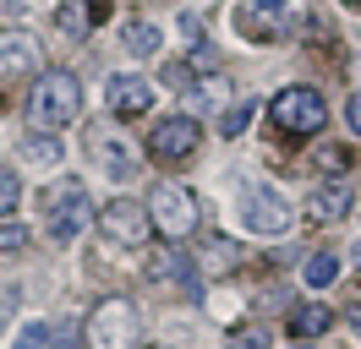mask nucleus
<instances>
[{"label":"nucleus","instance_id":"12","mask_svg":"<svg viewBox=\"0 0 361 349\" xmlns=\"http://www.w3.org/2000/svg\"><path fill=\"white\" fill-rule=\"evenodd\" d=\"M350 196H356V191H350V180H345V174H329V180L312 191V213L317 218H339L345 208H350Z\"/></svg>","mask_w":361,"mask_h":349},{"label":"nucleus","instance_id":"16","mask_svg":"<svg viewBox=\"0 0 361 349\" xmlns=\"http://www.w3.org/2000/svg\"><path fill=\"white\" fill-rule=\"evenodd\" d=\"M23 158L27 164H61V142L49 131H27L23 137Z\"/></svg>","mask_w":361,"mask_h":349},{"label":"nucleus","instance_id":"25","mask_svg":"<svg viewBox=\"0 0 361 349\" xmlns=\"http://www.w3.org/2000/svg\"><path fill=\"white\" fill-rule=\"evenodd\" d=\"M0 246H6V251H23V246H27V235L17 229V224H11V229H0Z\"/></svg>","mask_w":361,"mask_h":349},{"label":"nucleus","instance_id":"14","mask_svg":"<svg viewBox=\"0 0 361 349\" xmlns=\"http://www.w3.org/2000/svg\"><path fill=\"white\" fill-rule=\"evenodd\" d=\"M329 322H334L329 305H295L290 311V333L295 338H317V333H329Z\"/></svg>","mask_w":361,"mask_h":349},{"label":"nucleus","instance_id":"4","mask_svg":"<svg viewBox=\"0 0 361 349\" xmlns=\"http://www.w3.org/2000/svg\"><path fill=\"white\" fill-rule=\"evenodd\" d=\"M148 218H154L159 235L186 240L192 229H197V202H192V191H180V186H170V180H159L154 191H148Z\"/></svg>","mask_w":361,"mask_h":349},{"label":"nucleus","instance_id":"26","mask_svg":"<svg viewBox=\"0 0 361 349\" xmlns=\"http://www.w3.org/2000/svg\"><path fill=\"white\" fill-rule=\"evenodd\" d=\"M345 120H350V131H361V93L350 99V104H345Z\"/></svg>","mask_w":361,"mask_h":349},{"label":"nucleus","instance_id":"13","mask_svg":"<svg viewBox=\"0 0 361 349\" xmlns=\"http://www.w3.org/2000/svg\"><path fill=\"white\" fill-rule=\"evenodd\" d=\"M203 267L208 273H235V267H241V246L225 240V235H208L203 240Z\"/></svg>","mask_w":361,"mask_h":349},{"label":"nucleus","instance_id":"24","mask_svg":"<svg viewBox=\"0 0 361 349\" xmlns=\"http://www.w3.org/2000/svg\"><path fill=\"white\" fill-rule=\"evenodd\" d=\"M252 120V104H235V109H225V120H219V131H225V137H235V131L247 126Z\"/></svg>","mask_w":361,"mask_h":349},{"label":"nucleus","instance_id":"18","mask_svg":"<svg viewBox=\"0 0 361 349\" xmlns=\"http://www.w3.org/2000/svg\"><path fill=\"white\" fill-rule=\"evenodd\" d=\"M126 49H132L137 61L159 55V27H154V22H132V27H126Z\"/></svg>","mask_w":361,"mask_h":349},{"label":"nucleus","instance_id":"3","mask_svg":"<svg viewBox=\"0 0 361 349\" xmlns=\"http://www.w3.org/2000/svg\"><path fill=\"white\" fill-rule=\"evenodd\" d=\"M39 202H44V218H49V240H77L93 224V196L82 191L77 180H61V186L44 191Z\"/></svg>","mask_w":361,"mask_h":349},{"label":"nucleus","instance_id":"29","mask_svg":"<svg viewBox=\"0 0 361 349\" xmlns=\"http://www.w3.org/2000/svg\"><path fill=\"white\" fill-rule=\"evenodd\" d=\"M345 6H361V0H345Z\"/></svg>","mask_w":361,"mask_h":349},{"label":"nucleus","instance_id":"22","mask_svg":"<svg viewBox=\"0 0 361 349\" xmlns=\"http://www.w3.org/2000/svg\"><path fill=\"white\" fill-rule=\"evenodd\" d=\"M317 170H329V174L350 170V148H317Z\"/></svg>","mask_w":361,"mask_h":349},{"label":"nucleus","instance_id":"23","mask_svg":"<svg viewBox=\"0 0 361 349\" xmlns=\"http://www.w3.org/2000/svg\"><path fill=\"white\" fill-rule=\"evenodd\" d=\"M17 202H23V180H17V174H0V218L11 213Z\"/></svg>","mask_w":361,"mask_h":349},{"label":"nucleus","instance_id":"8","mask_svg":"<svg viewBox=\"0 0 361 349\" xmlns=\"http://www.w3.org/2000/svg\"><path fill=\"white\" fill-rule=\"evenodd\" d=\"M99 229L121 246H142V240L154 235V218H148V202H132V196H115L104 202V213H99Z\"/></svg>","mask_w":361,"mask_h":349},{"label":"nucleus","instance_id":"19","mask_svg":"<svg viewBox=\"0 0 361 349\" xmlns=\"http://www.w3.org/2000/svg\"><path fill=\"white\" fill-rule=\"evenodd\" d=\"M186 65H192V71H219V65H225V55H219V44L197 39V44H192V55H186Z\"/></svg>","mask_w":361,"mask_h":349},{"label":"nucleus","instance_id":"28","mask_svg":"<svg viewBox=\"0 0 361 349\" xmlns=\"http://www.w3.org/2000/svg\"><path fill=\"white\" fill-rule=\"evenodd\" d=\"M350 327H356V333H361V311H356V305H350Z\"/></svg>","mask_w":361,"mask_h":349},{"label":"nucleus","instance_id":"2","mask_svg":"<svg viewBox=\"0 0 361 349\" xmlns=\"http://www.w3.org/2000/svg\"><path fill=\"white\" fill-rule=\"evenodd\" d=\"M269 120H274V131H285V137H312V131H323L329 109H323V93H317V87H285V93L269 99Z\"/></svg>","mask_w":361,"mask_h":349},{"label":"nucleus","instance_id":"9","mask_svg":"<svg viewBox=\"0 0 361 349\" xmlns=\"http://www.w3.org/2000/svg\"><path fill=\"white\" fill-rule=\"evenodd\" d=\"M39 65H44V49L33 33H0V82H23V77H39Z\"/></svg>","mask_w":361,"mask_h":349},{"label":"nucleus","instance_id":"27","mask_svg":"<svg viewBox=\"0 0 361 349\" xmlns=\"http://www.w3.org/2000/svg\"><path fill=\"white\" fill-rule=\"evenodd\" d=\"M285 6H290V0H257V11H269V17H274V11H285Z\"/></svg>","mask_w":361,"mask_h":349},{"label":"nucleus","instance_id":"6","mask_svg":"<svg viewBox=\"0 0 361 349\" xmlns=\"http://www.w3.org/2000/svg\"><path fill=\"white\" fill-rule=\"evenodd\" d=\"M203 142V126L192 120V115H164L154 131H148V153H154L159 164H180V158H192Z\"/></svg>","mask_w":361,"mask_h":349},{"label":"nucleus","instance_id":"11","mask_svg":"<svg viewBox=\"0 0 361 349\" xmlns=\"http://www.w3.org/2000/svg\"><path fill=\"white\" fill-rule=\"evenodd\" d=\"M88 153H93V164L110 174V180H132V174H137V148H132V142H121V131L93 126L88 131Z\"/></svg>","mask_w":361,"mask_h":349},{"label":"nucleus","instance_id":"20","mask_svg":"<svg viewBox=\"0 0 361 349\" xmlns=\"http://www.w3.org/2000/svg\"><path fill=\"white\" fill-rule=\"evenodd\" d=\"M164 82L176 87V93H203V87H197V71H192L186 61H170V65H164Z\"/></svg>","mask_w":361,"mask_h":349},{"label":"nucleus","instance_id":"21","mask_svg":"<svg viewBox=\"0 0 361 349\" xmlns=\"http://www.w3.org/2000/svg\"><path fill=\"white\" fill-rule=\"evenodd\" d=\"M44 344H49V322H27L11 349H44Z\"/></svg>","mask_w":361,"mask_h":349},{"label":"nucleus","instance_id":"5","mask_svg":"<svg viewBox=\"0 0 361 349\" xmlns=\"http://www.w3.org/2000/svg\"><path fill=\"white\" fill-rule=\"evenodd\" d=\"M88 349H137V305L104 300L88 317Z\"/></svg>","mask_w":361,"mask_h":349},{"label":"nucleus","instance_id":"15","mask_svg":"<svg viewBox=\"0 0 361 349\" xmlns=\"http://www.w3.org/2000/svg\"><path fill=\"white\" fill-rule=\"evenodd\" d=\"M55 27H61V33H71V39H88V33H93V11H88V0H66V6L55 11Z\"/></svg>","mask_w":361,"mask_h":349},{"label":"nucleus","instance_id":"7","mask_svg":"<svg viewBox=\"0 0 361 349\" xmlns=\"http://www.w3.org/2000/svg\"><path fill=\"white\" fill-rule=\"evenodd\" d=\"M241 218H247V229L252 235H269V240H279V235H290V208H285V196H274L269 186H247L241 191Z\"/></svg>","mask_w":361,"mask_h":349},{"label":"nucleus","instance_id":"17","mask_svg":"<svg viewBox=\"0 0 361 349\" xmlns=\"http://www.w3.org/2000/svg\"><path fill=\"white\" fill-rule=\"evenodd\" d=\"M301 279H307V289H329V284L339 279V257H329V251H317V257H307V267H301Z\"/></svg>","mask_w":361,"mask_h":349},{"label":"nucleus","instance_id":"1","mask_svg":"<svg viewBox=\"0 0 361 349\" xmlns=\"http://www.w3.org/2000/svg\"><path fill=\"white\" fill-rule=\"evenodd\" d=\"M82 115V87L71 71H44L39 87H33V99H27V120L39 131H55V126H71Z\"/></svg>","mask_w":361,"mask_h":349},{"label":"nucleus","instance_id":"10","mask_svg":"<svg viewBox=\"0 0 361 349\" xmlns=\"http://www.w3.org/2000/svg\"><path fill=\"white\" fill-rule=\"evenodd\" d=\"M104 104H110V115H121V120H137V115L154 109V82H142L137 71H115L110 82H104Z\"/></svg>","mask_w":361,"mask_h":349}]
</instances>
